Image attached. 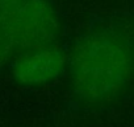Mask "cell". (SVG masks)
Here are the masks:
<instances>
[{"mask_svg":"<svg viewBox=\"0 0 134 127\" xmlns=\"http://www.w3.org/2000/svg\"><path fill=\"white\" fill-rule=\"evenodd\" d=\"M126 57L112 42L87 45L76 61L78 85L90 95H104L122 84L126 76Z\"/></svg>","mask_w":134,"mask_h":127,"instance_id":"6da1fadb","label":"cell"},{"mask_svg":"<svg viewBox=\"0 0 134 127\" xmlns=\"http://www.w3.org/2000/svg\"><path fill=\"white\" fill-rule=\"evenodd\" d=\"M59 66V60L54 53H42L34 56L25 64L26 70L24 72L29 80H45L53 76Z\"/></svg>","mask_w":134,"mask_h":127,"instance_id":"7a4b0ae2","label":"cell"}]
</instances>
